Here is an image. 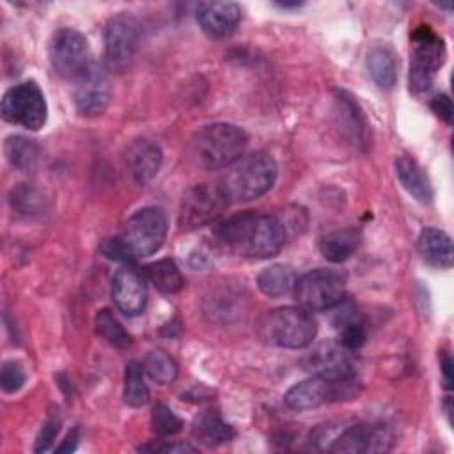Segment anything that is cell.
Returning <instances> with one entry per match:
<instances>
[{
	"instance_id": "obj_1",
	"label": "cell",
	"mask_w": 454,
	"mask_h": 454,
	"mask_svg": "<svg viewBox=\"0 0 454 454\" xmlns=\"http://www.w3.org/2000/svg\"><path fill=\"white\" fill-rule=\"evenodd\" d=\"M218 243L232 254L250 259H268L280 252L286 229L277 216L243 213L223 220L216 229Z\"/></svg>"
},
{
	"instance_id": "obj_2",
	"label": "cell",
	"mask_w": 454,
	"mask_h": 454,
	"mask_svg": "<svg viewBox=\"0 0 454 454\" xmlns=\"http://www.w3.org/2000/svg\"><path fill=\"white\" fill-rule=\"evenodd\" d=\"M167 238V218L158 207L137 211L124 225L122 232L103 245V254L115 261L147 257L158 252Z\"/></svg>"
},
{
	"instance_id": "obj_3",
	"label": "cell",
	"mask_w": 454,
	"mask_h": 454,
	"mask_svg": "<svg viewBox=\"0 0 454 454\" xmlns=\"http://www.w3.org/2000/svg\"><path fill=\"white\" fill-rule=\"evenodd\" d=\"M248 144L247 133L229 122H215L200 128L192 142L190 154L193 161L206 170H218L238 161Z\"/></svg>"
},
{
	"instance_id": "obj_4",
	"label": "cell",
	"mask_w": 454,
	"mask_h": 454,
	"mask_svg": "<svg viewBox=\"0 0 454 454\" xmlns=\"http://www.w3.org/2000/svg\"><path fill=\"white\" fill-rule=\"evenodd\" d=\"M220 183L229 202H248L259 199L277 181V163L266 153L241 156L231 167Z\"/></svg>"
},
{
	"instance_id": "obj_5",
	"label": "cell",
	"mask_w": 454,
	"mask_h": 454,
	"mask_svg": "<svg viewBox=\"0 0 454 454\" xmlns=\"http://www.w3.org/2000/svg\"><path fill=\"white\" fill-rule=\"evenodd\" d=\"M360 392V383L355 376L348 378H325L314 376L293 385L286 395L284 403L293 410H312L323 404L348 401L356 397Z\"/></svg>"
},
{
	"instance_id": "obj_6",
	"label": "cell",
	"mask_w": 454,
	"mask_h": 454,
	"mask_svg": "<svg viewBox=\"0 0 454 454\" xmlns=\"http://www.w3.org/2000/svg\"><path fill=\"white\" fill-rule=\"evenodd\" d=\"M261 330L264 339L275 346L301 349L314 340L317 326L309 310L301 307H282L264 317Z\"/></svg>"
},
{
	"instance_id": "obj_7",
	"label": "cell",
	"mask_w": 454,
	"mask_h": 454,
	"mask_svg": "<svg viewBox=\"0 0 454 454\" xmlns=\"http://www.w3.org/2000/svg\"><path fill=\"white\" fill-rule=\"evenodd\" d=\"M293 291L301 309L309 312H321L342 303L346 294V284L340 273L326 268H317L296 278Z\"/></svg>"
},
{
	"instance_id": "obj_8",
	"label": "cell",
	"mask_w": 454,
	"mask_h": 454,
	"mask_svg": "<svg viewBox=\"0 0 454 454\" xmlns=\"http://www.w3.org/2000/svg\"><path fill=\"white\" fill-rule=\"evenodd\" d=\"M413 51L410 60V87L415 92L431 89L436 71L445 60V44L431 27H417L411 34Z\"/></svg>"
},
{
	"instance_id": "obj_9",
	"label": "cell",
	"mask_w": 454,
	"mask_h": 454,
	"mask_svg": "<svg viewBox=\"0 0 454 454\" xmlns=\"http://www.w3.org/2000/svg\"><path fill=\"white\" fill-rule=\"evenodd\" d=\"M229 204L220 184H195L181 199L177 225L183 231L200 229L215 222Z\"/></svg>"
},
{
	"instance_id": "obj_10",
	"label": "cell",
	"mask_w": 454,
	"mask_h": 454,
	"mask_svg": "<svg viewBox=\"0 0 454 454\" xmlns=\"http://www.w3.org/2000/svg\"><path fill=\"white\" fill-rule=\"evenodd\" d=\"M0 112L7 122L32 131L43 128L48 117L44 94L34 82H23L11 87L2 98Z\"/></svg>"
},
{
	"instance_id": "obj_11",
	"label": "cell",
	"mask_w": 454,
	"mask_h": 454,
	"mask_svg": "<svg viewBox=\"0 0 454 454\" xmlns=\"http://www.w3.org/2000/svg\"><path fill=\"white\" fill-rule=\"evenodd\" d=\"M50 60L62 78L80 80L90 69L87 39L74 28H60L50 43Z\"/></svg>"
},
{
	"instance_id": "obj_12",
	"label": "cell",
	"mask_w": 454,
	"mask_h": 454,
	"mask_svg": "<svg viewBox=\"0 0 454 454\" xmlns=\"http://www.w3.org/2000/svg\"><path fill=\"white\" fill-rule=\"evenodd\" d=\"M140 30L137 20L129 12H119L105 28V55L114 71H124L138 48Z\"/></svg>"
},
{
	"instance_id": "obj_13",
	"label": "cell",
	"mask_w": 454,
	"mask_h": 454,
	"mask_svg": "<svg viewBox=\"0 0 454 454\" xmlns=\"http://www.w3.org/2000/svg\"><path fill=\"white\" fill-rule=\"evenodd\" d=\"M394 442V434L387 426L360 422L344 429L337 440H333L330 450L342 454L388 452L392 450Z\"/></svg>"
},
{
	"instance_id": "obj_14",
	"label": "cell",
	"mask_w": 454,
	"mask_h": 454,
	"mask_svg": "<svg viewBox=\"0 0 454 454\" xmlns=\"http://www.w3.org/2000/svg\"><path fill=\"white\" fill-rule=\"evenodd\" d=\"M340 342H323L312 349L305 358L307 371L325 378H348L355 376V364Z\"/></svg>"
},
{
	"instance_id": "obj_15",
	"label": "cell",
	"mask_w": 454,
	"mask_h": 454,
	"mask_svg": "<svg viewBox=\"0 0 454 454\" xmlns=\"http://www.w3.org/2000/svg\"><path fill=\"white\" fill-rule=\"evenodd\" d=\"M112 298L124 316H137L145 309L147 286L135 268H121L112 278Z\"/></svg>"
},
{
	"instance_id": "obj_16",
	"label": "cell",
	"mask_w": 454,
	"mask_h": 454,
	"mask_svg": "<svg viewBox=\"0 0 454 454\" xmlns=\"http://www.w3.org/2000/svg\"><path fill=\"white\" fill-rule=\"evenodd\" d=\"M110 103V85L106 74L90 67L80 80L74 89V105L82 115L96 117L101 115Z\"/></svg>"
},
{
	"instance_id": "obj_17",
	"label": "cell",
	"mask_w": 454,
	"mask_h": 454,
	"mask_svg": "<svg viewBox=\"0 0 454 454\" xmlns=\"http://www.w3.org/2000/svg\"><path fill=\"white\" fill-rule=\"evenodd\" d=\"M241 20V9L234 2H204L197 7V21L211 39L229 37Z\"/></svg>"
},
{
	"instance_id": "obj_18",
	"label": "cell",
	"mask_w": 454,
	"mask_h": 454,
	"mask_svg": "<svg viewBox=\"0 0 454 454\" xmlns=\"http://www.w3.org/2000/svg\"><path fill=\"white\" fill-rule=\"evenodd\" d=\"M161 149L156 142L149 138H137L133 140L124 154V161L128 167L129 176L138 184H147L154 179L161 167Z\"/></svg>"
},
{
	"instance_id": "obj_19",
	"label": "cell",
	"mask_w": 454,
	"mask_h": 454,
	"mask_svg": "<svg viewBox=\"0 0 454 454\" xmlns=\"http://www.w3.org/2000/svg\"><path fill=\"white\" fill-rule=\"evenodd\" d=\"M335 115L339 119V126L344 133V137L353 144V145H365L367 144V122L365 117L356 105V101L339 90L335 94Z\"/></svg>"
},
{
	"instance_id": "obj_20",
	"label": "cell",
	"mask_w": 454,
	"mask_h": 454,
	"mask_svg": "<svg viewBox=\"0 0 454 454\" xmlns=\"http://www.w3.org/2000/svg\"><path fill=\"white\" fill-rule=\"evenodd\" d=\"M419 255L431 266L450 268L454 262L452 239L447 232L436 227H426L420 231L417 239Z\"/></svg>"
},
{
	"instance_id": "obj_21",
	"label": "cell",
	"mask_w": 454,
	"mask_h": 454,
	"mask_svg": "<svg viewBox=\"0 0 454 454\" xmlns=\"http://www.w3.org/2000/svg\"><path fill=\"white\" fill-rule=\"evenodd\" d=\"M395 176L401 186L420 204H431L434 192L422 167L410 156H397Z\"/></svg>"
},
{
	"instance_id": "obj_22",
	"label": "cell",
	"mask_w": 454,
	"mask_h": 454,
	"mask_svg": "<svg viewBox=\"0 0 454 454\" xmlns=\"http://www.w3.org/2000/svg\"><path fill=\"white\" fill-rule=\"evenodd\" d=\"M193 438L206 447H218L232 440L234 429L222 419L216 410L200 411L192 424Z\"/></svg>"
},
{
	"instance_id": "obj_23",
	"label": "cell",
	"mask_w": 454,
	"mask_h": 454,
	"mask_svg": "<svg viewBox=\"0 0 454 454\" xmlns=\"http://www.w3.org/2000/svg\"><path fill=\"white\" fill-rule=\"evenodd\" d=\"M360 231L355 227H344L325 234L319 241V250L323 257L330 262H344L349 259L360 245Z\"/></svg>"
},
{
	"instance_id": "obj_24",
	"label": "cell",
	"mask_w": 454,
	"mask_h": 454,
	"mask_svg": "<svg viewBox=\"0 0 454 454\" xmlns=\"http://www.w3.org/2000/svg\"><path fill=\"white\" fill-rule=\"evenodd\" d=\"M367 71L380 89H392L397 78L395 59L392 50L381 44L372 46L367 53Z\"/></svg>"
},
{
	"instance_id": "obj_25",
	"label": "cell",
	"mask_w": 454,
	"mask_h": 454,
	"mask_svg": "<svg viewBox=\"0 0 454 454\" xmlns=\"http://www.w3.org/2000/svg\"><path fill=\"white\" fill-rule=\"evenodd\" d=\"M296 273L291 266L287 264H271L264 268L257 275V286L259 289L271 298L284 296L294 289L296 284Z\"/></svg>"
},
{
	"instance_id": "obj_26",
	"label": "cell",
	"mask_w": 454,
	"mask_h": 454,
	"mask_svg": "<svg viewBox=\"0 0 454 454\" xmlns=\"http://www.w3.org/2000/svg\"><path fill=\"white\" fill-rule=\"evenodd\" d=\"M151 284L163 294H176L183 289L184 278L172 259H160L145 268Z\"/></svg>"
},
{
	"instance_id": "obj_27",
	"label": "cell",
	"mask_w": 454,
	"mask_h": 454,
	"mask_svg": "<svg viewBox=\"0 0 454 454\" xmlns=\"http://www.w3.org/2000/svg\"><path fill=\"white\" fill-rule=\"evenodd\" d=\"M144 365L128 362L124 371V403L133 408H142L149 403V387L144 378Z\"/></svg>"
},
{
	"instance_id": "obj_28",
	"label": "cell",
	"mask_w": 454,
	"mask_h": 454,
	"mask_svg": "<svg viewBox=\"0 0 454 454\" xmlns=\"http://www.w3.org/2000/svg\"><path fill=\"white\" fill-rule=\"evenodd\" d=\"M94 326H96V332L98 335L108 342L110 346L114 348H119V349H124L131 344V337L129 333L122 328V325L119 323V319L114 316V312L110 309H101L98 314H96V319H94Z\"/></svg>"
},
{
	"instance_id": "obj_29",
	"label": "cell",
	"mask_w": 454,
	"mask_h": 454,
	"mask_svg": "<svg viewBox=\"0 0 454 454\" xmlns=\"http://www.w3.org/2000/svg\"><path fill=\"white\" fill-rule=\"evenodd\" d=\"M142 365H144V371L147 372V376L160 385L172 383L179 372L176 360L163 349L149 351Z\"/></svg>"
},
{
	"instance_id": "obj_30",
	"label": "cell",
	"mask_w": 454,
	"mask_h": 454,
	"mask_svg": "<svg viewBox=\"0 0 454 454\" xmlns=\"http://www.w3.org/2000/svg\"><path fill=\"white\" fill-rule=\"evenodd\" d=\"M5 156L12 167L20 170H28L35 165L39 149L34 140L25 137H9L5 140Z\"/></svg>"
},
{
	"instance_id": "obj_31",
	"label": "cell",
	"mask_w": 454,
	"mask_h": 454,
	"mask_svg": "<svg viewBox=\"0 0 454 454\" xmlns=\"http://www.w3.org/2000/svg\"><path fill=\"white\" fill-rule=\"evenodd\" d=\"M337 326L340 328V344L349 349L355 351L358 348L364 346L365 342V328L364 323L355 316V310H344L342 314H339V321Z\"/></svg>"
},
{
	"instance_id": "obj_32",
	"label": "cell",
	"mask_w": 454,
	"mask_h": 454,
	"mask_svg": "<svg viewBox=\"0 0 454 454\" xmlns=\"http://www.w3.org/2000/svg\"><path fill=\"white\" fill-rule=\"evenodd\" d=\"M151 424H153V431L158 436H170L181 431L183 422L181 419L165 404H156L153 410V417H151Z\"/></svg>"
},
{
	"instance_id": "obj_33",
	"label": "cell",
	"mask_w": 454,
	"mask_h": 454,
	"mask_svg": "<svg viewBox=\"0 0 454 454\" xmlns=\"http://www.w3.org/2000/svg\"><path fill=\"white\" fill-rule=\"evenodd\" d=\"M25 383L23 367L18 362H5L0 371V387L7 394L18 392Z\"/></svg>"
},
{
	"instance_id": "obj_34",
	"label": "cell",
	"mask_w": 454,
	"mask_h": 454,
	"mask_svg": "<svg viewBox=\"0 0 454 454\" xmlns=\"http://www.w3.org/2000/svg\"><path fill=\"white\" fill-rule=\"evenodd\" d=\"M59 429H60V419L57 413H50L41 427V433L37 436V442H35V447L34 450L35 452H44V450H50L53 440L57 438L59 434Z\"/></svg>"
},
{
	"instance_id": "obj_35",
	"label": "cell",
	"mask_w": 454,
	"mask_h": 454,
	"mask_svg": "<svg viewBox=\"0 0 454 454\" xmlns=\"http://www.w3.org/2000/svg\"><path fill=\"white\" fill-rule=\"evenodd\" d=\"M431 108H433V112H434L440 119H443L447 124L452 122V101H450V98H449L447 94H438V96H434V98L431 99Z\"/></svg>"
},
{
	"instance_id": "obj_36",
	"label": "cell",
	"mask_w": 454,
	"mask_h": 454,
	"mask_svg": "<svg viewBox=\"0 0 454 454\" xmlns=\"http://www.w3.org/2000/svg\"><path fill=\"white\" fill-rule=\"evenodd\" d=\"M142 450H153V452H195V447L188 443H158L151 447H142Z\"/></svg>"
},
{
	"instance_id": "obj_37",
	"label": "cell",
	"mask_w": 454,
	"mask_h": 454,
	"mask_svg": "<svg viewBox=\"0 0 454 454\" xmlns=\"http://www.w3.org/2000/svg\"><path fill=\"white\" fill-rule=\"evenodd\" d=\"M442 374H443L445 387L450 388L452 387V360H450V355H443V358H442Z\"/></svg>"
},
{
	"instance_id": "obj_38",
	"label": "cell",
	"mask_w": 454,
	"mask_h": 454,
	"mask_svg": "<svg viewBox=\"0 0 454 454\" xmlns=\"http://www.w3.org/2000/svg\"><path fill=\"white\" fill-rule=\"evenodd\" d=\"M76 443H78V429H73V431L66 436L64 443H62L60 447H57V450H59V452H71V450L76 449Z\"/></svg>"
}]
</instances>
